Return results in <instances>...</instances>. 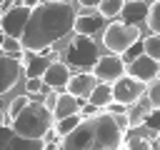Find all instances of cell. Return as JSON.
I'll use <instances>...</instances> for the list:
<instances>
[{
  "label": "cell",
  "mask_w": 160,
  "mask_h": 150,
  "mask_svg": "<svg viewBox=\"0 0 160 150\" xmlns=\"http://www.w3.org/2000/svg\"><path fill=\"white\" fill-rule=\"evenodd\" d=\"M48 85H45V80L42 78H28L25 80V92L28 95H38V92H42Z\"/></svg>",
  "instance_id": "27"
},
{
  "label": "cell",
  "mask_w": 160,
  "mask_h": 150,
  "mask_svg": "<svg viewBox=\"0 0 160 150\" xmlns=\"http://www.w3.org/2000/svg\"><path fill=\"white\" fill-rule=\"evenodd\" d=\"M28 8H38V5H42V0H22Z\"/></svg>",
  "instance_id": "35"
},
{
  "label": "cell",
  "mask_w": 160,
  "mask_h": 150,
  "mask_svg": "<svg viewBox=\"0 0 160 150\" xmlns=\"http://www.w3.org/2000/svg\"><path fill=\"white\" fill-rule=\"evenodd\" d=\"M148 98L152 100V105H155V108H160V78H158V80H152V82L148 85Z\"/></svg>",
  "instance_id": "29"
},
{
  "label": "cell",
  "mask_w": 160,
  "mask_h": 150,
  "mask_svg": "<svg viewBox=\"0 0 160 150\" xmlns=\"http://www.w3.org/2000/svg\"><path fill=\"white\" fill-rule=\"evenodd\" d=\"M58 95H60V92H48L45 100H42V105H45L48 110H55V105H58Z\"/></svg>",
  "instance_id": "31"
},
{
  "label": "cell",
  "mask_w": 160,
  "mask_h": 150,
  "mask_svg": "<svg viewBox=\"0 0 160 150\" xmlns=\"http://www.w3.org/2000/svg\"><path fill=\"white\" fill-rule=\"evenodd\" d=\"M80 122H82V115L78 112V115H68V118L55 120V125H52V128L60 132V138H68V135H70V132H72V130H75Z\"/></svg>",
  "instance_id": "21"
},
{
  "label": "cell",
  "mask_w": 160,
  "mask_h": 150,
  "mask_svg": "<svg viewBox=\"0 0 160 150\" xmlns=\"http://www.w3.org/2000/svg\"><path fill=\"white\" fill-rule=\"evenodd\" d=\"M142 52H145V45H142V40H138V42H135V45L122 55V60H125V62H130V60H135V58H138V55H142Z\"/></svg>",
  "instance_id": "30"
},
{
  "label": "cell",
  "mask_w": 160,
  "mask_h": 150,
  "mask_svg": "<svg viewBox=\"0 0 160 150\" xmlns=\"http://www.w3.org/2000/svg\"><path fill=\"white\" fill-rule=\"evenodd\" d=\"M128 75H132V78H138L142 82H152L160 75V60H155V58L142 52V55H138L135 60L128 62Z\"/></svg>",
  "instance_id": "9"
},
{
  "label": "cell",
  "mask_w": 160,
  "mask_h": 150,
  "mask_svg": "<svg viewBox=\"0 0 160 150\" xmlns=\"http://www.w3.org/2000/svg\"><path fill=\"white\" fill-rule=\"evenodd\" d=\"M20 62L25 68V78H42L52 60L45 52H28L25 50V55H20Z\"/></svg>",
  "instance_id": "13"
},
{
  "label": "cell",
  "mask_w": 160,
  "mask_h": 150,
  "mask_svg": "<svg viewBox=\"0 0 160 150\" xmlns=\"http://www.w3.org/2000/svg\"><path fill=\"white\" fill-rule=\"evenodd\" d=\"M102 112V108H98L95 102H90V100H85L82 102V108H80V115H82V120L85 118H95V115H100Z\"/></svg>",
  "instance_id": "28"
},
{
  "label": "cell",
  "mask_w": 160,
  "mask_h": 150,
  "mask_svg": "<svg viewBox=\"0 0 160 150\" xmlns=\"http://www.w3.org/2000/svg\"><path fill=\"white\" fill-rule=\"evenodd\" d=\"M62 62H68L70 68H78V72H82V70H92V65L100 60V50H98V42L90 38V35H80V32H75L68 42H65V48H62Z\"/></svg>",
  "instance_id": "4"
},
{
  "label": "cell",
  "mask_w": 160,
  "mask_h": 150,
  "mask_svg": "<svg viewBox=\"0 0 160 150\" xmlns=\"http://www.w3.org/2000/svg\"><path fill=\"white\" fill-rule=\"evenodd\" d=\"M125 148L128 150H152V142L142 132H128L125 135Z\"/></svg>",
  "instance_id": "23"
},
{
  "label": "cell",
  "mask_w": 160,
  "mask_h": 150,
  "mask_svg": "<svg viewBox=\"0 0 160 150\" xmlns=\"http://www.w3.org/2000/svg\"><path fill=\"white\" fill-rule=\"evenodd\" d=\"M82 102L85 100H80V98H75L72 92H60L58 95V105H55V110H52V115H55V120H60V118H68V115H78L80 112V108H82Z\"/></svg>",
  "instance_id": "17"
},
{
  "label": "cell",
  "mask_w": 160,
  "mask_h": 150,
  "mask_svg": "<svg viewBox=\"0 0 160 150\" xmlns=\"http://www.w3.org/2000/svg\"><path fill=\"white\" fill-rule=\"evenodd\" d=\"M88 100L95 102L98 108H108V105L115 100V95H112V85H110V82H98V88L90 92Z\"/></svg>",
  "instance_id": "19"
},
{
  "label": "cell",
  "mask_w": 160,
  "mask_h": 150,
  "mask_svg": "<svg viewBox=\"0 0 160 150\" xmlns=\"http://www.w3.org/2000/svg\"><path fill=\"white\" fill-rule=\"evenodd\" d=\"M30 15H32V8H28L25 2H18L12 10L2 12V20H0V25H2V35L22 38V32H25V28H28V20H30Z\"/></svg>",
  "instance_id": "8"
},
{
  "label": "cell",
  "mask_w": 160,
  "mask_h": 150,
  "mask_svg": "<svg viewBox=\"0 0 160 150\" xmlns=\"http://www.w3.org/2000/svg\"><path fill=\"white\" fill-rule=\"evenodd\" d=\"M122 108H125V105H122V102H118V100H112V102H110V105H108V112H112V115H118V112H125V110H122Z\"/></svg>",
  "instance_id": "32"
},
{
  "label": "cell",
  "mask_w": 160,
  "mask_h": 150,
  "mask_svg": "<svg viewBox=\"0 0 160 150\" xmlns=\"http://www.w3.org/2000/svg\"><path fill=\"white\" fill-rule=\"evenodd\" d=\"M148 12H150V5L145 0H128L120 18L125 22H130V25H142V20L148 22Z\"/></svg>",
  "instance_id": "15"
},
{
  "label": "cell",
  "mask_w": 160,
  "mask_h": 150,
  "mask_svg": "<svg viewBox=\"0 0 160 150\" xmlns=\"http://www.w3.org/2000/svg\"><path fill=\"white\" fill-rule=\"evenodd\" d=\"M98 88V78L92 75V70L88 72V70H82V72H75L70 80H68V85H65V90L68 92H72L75 98H80V100H88L90 98V92Z\"/></svg>",
  "instance_id": "11"
},
{
  "label": "cell",
  "mask_w": 160,
  "mask_h": 150,
  "mask_svg": "<svg viewBox=\"0 0 160 150\" xmlns=\"http://www.w3.org/2000/svg\"><path fill=\"white\" fill-rule=\"evenodd\" d=\"M125 145V132L120 130L112 112H100L85 118L68 138H62V150H118Z\"/></svg>",
  "instance_id": "2"
},
{
  "label": "cell",
  "mask_w": 160,
  "mask_h": 150,
  "mask_svg": "<svg viewBox=\"0 0 160 150\" xmlns=\"http://www.w3.org/2000/svg\"><path fill=\"white\" fill-rule=\"evenodd\" d=\"M128 72V62L122 60V55H100V60L92 65V75L98 78V82H115Z\"/></svg>",
  "instance_id": "7"
},
{
  "label": "cell",
  "mask_w": 160,
  "mask_h": 150,
  "mask_svg": "<svg viewBox=\"0 0 160 150\" xmlns=\"http://www.w3.org/2000/svg\"><path fill=\"white\" fill-rule=\"evenodd\" d=\"M158 78H160V75H158Z\"/></svg>",
  "instance_id": "38"
},
{
  "label": "cell",
  "mask_w": 160,
  "mask_h": 150,
  "mask_svg": "<svg viewBox=\"0 0 160 150\" xmlns=\"http://www.w3.org/2000/svg\"><path fill=\"white\" fill-rule=\"evenodd\" d=\"M55 125V115L52 110H48L42 102H30L20 115H15L12 120V130L18 135H25V138H35V140H42L45 132Z\"/></svg>",
  "instance_id": "3"
},
{
  "label": "cell",
  "mask_w": 160,
  "mask_h": 150,
  "mask_svg": "<svg viewBox=\"0 0 160 150\" xmlns=\"http://www.w3.org/2000/svg\"><path fill=\"white\" fill-rule=\"evenodd\" d=\"M142 45H145V55H150V58H155V60H160V35H148V38H142Z\"/></svg>",
  "instance_id": "24"
},
{
  "label": "cell",
  "mask_w": 160,
  "mask_h": 150,
  "mask_svg": "<svg viewBox=\"0 0 160 150\" xmlns=\"http://www.w3.org/2000/svg\"><path fill=\"white\" fill-rule=\"evenodd\" d=\"M45 148H48L45 140L18 135L12 125H2V150H45Z\"/></svg>",
  "instance_id": "10"
},
{
  "label": "cell",
  "mask_w": 160,
  "mask_h": 150,
  "mask_svg": "<svg viewBox=\"0 0 160 150\" xmlns=\"http://www.w3.org/2000/svg\"><path fill=\"white\" fill-rule=\"evenodd\" d=\"M105 20H108V18H102L100 12H98V15H78V20H75V32L92 38L95 32L105 30Z\"/></svg>",
  "instance_id": "18"
},
{
  "label": "cell",
  "mask_w": 160,
  "mask_h": 150,
  "mask_svg": "<svg viewBox=\"0 0 160 150\" xmlns=\"http://www.w3.org/2000/svg\"><path fill=\"white\" fill-rule=\"evenodd\" d=\"M125 2H128V0H100V8H98V10H100L102 18L110 20V18H118V15L122 12Z\"/></svg>",
  "instance_id": "22"
},
{
  "label": "cell",
  "mask_w": 160,
  "mask_h": 150,
  "mask_svg": "<svg viewBox=\"0 0 160 150\" xmlns=\"http://www.w3.org/2000/svg\"><path fill=\"white\" fill-rule=\"evenodd\" d=\"M0 65H2V82H0V92H8V90L20 80V75H25V68H22L20 58H15V55H2Z\"/></svg>",
  "instance_id": "12"
},
{
  "label": "cell",
  "mask_w": 160,
  "mask_h": 150,
  "mask_svg": "<svg viewBox=\"0 0 160 150\" xmlns=\"http://www.w3.org/2000/svg\"><path fill=\"white\" fill-rule=\"evenodd\" d=\"M75 20L78 15L65 0H48L32 8V15L20 40L28 52H45L48 48H52L58 40L68 38L75 30Z\"/></svg>",
  "instance_id": "1"
},
{
  "label": "cell",
  "mask_w": 160,
  "mask_h": 150,
  "mask_svg": "<svg viewBox=\"0 0 160 150\" xmlns=\"http://www.w3.org/2000/svg\"><path fill=\"white\" fill-rule=\"evenodd\" d=\"M70 78H72V75H70V65H68V62H60V58H58V60H52V62H50V68H48V70H45V75H42L45 85H48V88H52V90L65 88Z\"/></svg>",
  "instance_id": "14"
},
{
  "label": "cell",
  "mask_w": 160,
  "mask_h": 150,
  "mask_svg": "<svg viewBox=\"0 0 160 150\" xmlns=\"http://www.w3.org/2000/svg\"><path fill=\"white\" fill-rule=\"evenodd\" d=\"M158 145H160V135H158Z\"/></svg>",
  "instance_id": "37"
},
{
  "label": "cell",
  "mask_w": 160,
  "mask_h": 150,
  "mask_svg": "<svg viewBox=\"0 0 160 150\" xmlns=\"http://www.w3.org/2000/svg\"><path fill=\"white\" fill-rule=\"evenodd\" d=\"M30 102H32V100H30V95H28V92H25V95H18V98L10 102V108H8V115L15 120V115H20V112H22V110H25Z\"/></svg>",
  "instance_id": "26"
},
{
  "label": "cell",
  "mask_w": 160,
  "mask_h": 150,
  "mask_svg": "<svg viewBox=\"0 0 160 150\" xmlns=\"http://www.w3.org/2000/svg\"><path fill=\"white\" fill-rule=\"evenodd\" d=\"M152 110H155V105H152V100H150L148 95H145V98H140L138 102H132V105H130V110H128L130 128H132V130H138L140 125H145Z\"/></svg>",
  "instance_id": "16"
},
{
  "label": "cell",
  "mask_w": 160,
  "mask_h": 150,
  "mask_svg": "<svg viewBox=\"0 0 160 150\" xmlns=\"http://www.w3.org/2000/svg\"><path fill=\"white\" fill-rule=\"evenodd\" d=\"M15 5H18L15 0H2V12H8V10H12Z\"/></svg>",
  "instance_id": "34"
},
{
  "label": "cell",
  "mask_w": 160,
  "mask_h": 150,
  "mask_svg": "<svg viewBox=\"0 0 160 150\" xmlns=\"http://www.w3.org/2000/svg\"><path fill=\"white\" fill-rule=\"evenodd\" d=\"M112 95H115L118 102H122L125 108H130L132 102H138L140 98L148 95V82H142V80H138V78H132V75L125 72L120 80L112 82Z\"/></svg>",
  "instance_id": "6"
},
{
  "label": "cell",
  "mask_w": 160,
  "mask_h": 150,
  "mask_svg": "<svg viewBox=\"0 0 160 150\" xmlns=\"http://www.w3.org/2000/svg\"><path fill=\"white\" fill-rule=\"evenodd\" d=\"M118 150H128V148H125V145H120V148H118Z\"/></svg>",
  "instance_id": "36"
},
{
  "label": "cell",
  "mask_w": 160,
  "mask_h": 150,
  "mask_svg": "<svg viewBox=\"0 0 160 150\" xmlns=\"http://www.w3.org/2000/svg\"><path fill=\"white\" fill-rule=\"evenodd\" d=\"M138 40H142V30L140 25H130L125 20L120 22H110L105 30H102V45L115 52V55H125Z\"/></svg>",
  "instance_id": "5"
},
{
  "label": "cell",
  "mask_w": 160,
  "mask_h": 150,
  "mask_svg": "<svg viewBox=\"0 0 160 150\" xmlns=\"http://www.w3.org/2000/svg\"><path fill=\"white\" fill-rule=\"evenodd\" d=\"M148 28H150V32L160 35V0H155V2L150 5V12H148Z\"/></svg>",
  "instance_id": "25"
},
{
  "label": "cell",
  "mask_w": 160,
  "mask_h": 150,
  "mask_svg": "<svg viewBox=\"0 0 160 150\" xmlns=\"http://www.w3.org/2000/svg\"><path fill=\"white\" fill-rule=\"evenodd\" d=\"M80 8H100V0H78Z\"/></svg>",
  "instance_id": "33"
},
{
  "label": "cell",
  "mask_w": 160,
  "mask_h": 150,
  "mask_svg": "<svg viewBox=\"0 0 160 150\" xmlns=\"http://www.w3.org/2000/svg\"><path fill=\"white\" fill-rule=\"evenodd\" d=\"M0 50H2V55H15V58L25 55V45H22V40H20V38H10V35H2V40H0Z\"/></svg>",
  "instance_id": "20"
}]
</instances>
